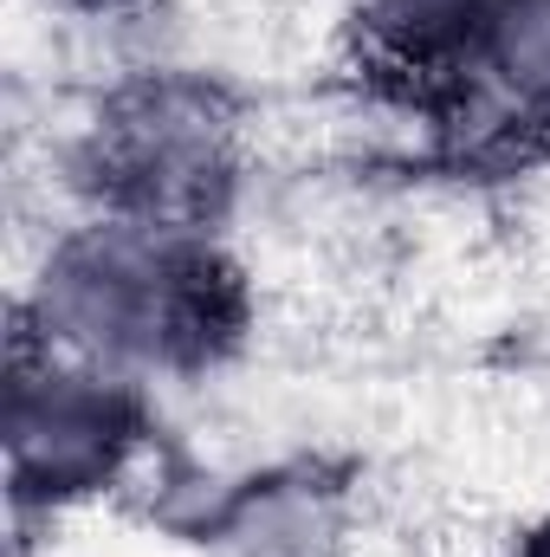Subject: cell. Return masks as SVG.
<instances>
[{
	"label": "cell",
	"instance_id": "1",
	"mask_svg": "<svg viewBox=\"0 0 550 557\" xmlns=\"http://www.w3.org/2000/svg\"><path fill=\"white\" fill-rule=\"evenodd\" d=\"M33 318L39 344L130 383L201 376L247 337V285L208 234L91 214L46 247Z\"/></svg>",
	"mask_w": 550,
	"mask_h": 557
},
{
	"label": "cell",
	"instance_id": "7",
	"mask_svg": "<svg viewBox=\"0 0 550 557\" xmlns=\"http://www.w3.org/2000/svg\"><path fill=\"white\" fill-rule=\"evenodd\" d=\"M512 557H550V519H538V525L512 545Z\"/></svg>",
	"mask_w": 550,
	"mask_h": 557
},
{
	"label": "cell",
	"instance_id": "5",
	"mask_svg": "<svg viewBox=\"0 0 550 557\" xmlns=\"http://www.w3.org/2000/svg\"><path fill=\"white\" fill-rule=\"evenodd\" d=\"M466 91L492 98L525 131H550V0H486Z\"/></svg>",
	"mask_w": 550,
	"mask_h": 557
},
{
	"label": "cell",
	"instance_id": "2",
	"mask_svg": "<svg viewBox=\"0 0 550 557\" xmlns=\"http://www.w3.org/2000/svg\"><path fill=\"white\" fill-rule=\"evenodd\" d=\"M85 175L98 214L208 234L240 182L234 111L195 78H137L98 111Z\"/></svg>",
	"mask_w": 550,
	"mask_h": 557
},
{
	"label": "cell",
	"instance_id": "3",
	"mask_svg": "<svg viewBox=\"0 0 550 557\" xmlns=\"http://www.w3.org/2000/svg\"><path fill=\"white\" fill-rule=\"evenodd\" d=\"M142 441H149L142 383L65 357L33 331L20 337L7 383V486L20 512L26 506L65 512L124 486Z\"/></svg>",
	"mask_w": 550,
	"mask_h": 557
},
{
	"label": "cell",
	"instance_id": "4",
	"mask_svg": "<svg viewBox=\"0 0 550 557\" xmlns=\"http://www.w3.org/2000/svg\"><path fill=\"white\" fill-rule=\"evenodd\" d=\"M343 539V486L317 467H266L227 486L201 519V545H214L221 557H337Z\"/></svg>",
	"mask_w": 550,
	"mask_h": 557
},
{
	"label": "cell",
	"instance_id": "6",
	"mask_svg": "<svg viewBox=\"0 0 550 557\" xmlns=\"http://www.w3.org/2000/svg\"><path fill=\"white\" fill-rule=\"evenodd\" d=\"M486 0H370L376 46L409 72H466Z\"/></svg>",
	"mask_w": 550,
	"mask_h": 557
}]
</instances>
